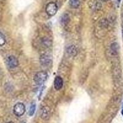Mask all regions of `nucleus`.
Masks as SVG:
<instances>
[{"mask_svg": "<svg viewBox=\"0 0 123 123\" xmlns=\"http://www.w3.org/2000/svg\"><path fill=\"white\" fill-rule=\"evenodd\" d=\"M48 78V73L45 71H39L34 76V81L38 85H42Z\"/></svg>", "mask_w": 123, "mask_h": 123, "instance_id": "f257e3e1", "label": "nucleus"}, {"mask_svg": "<svg viewBox=\"0 0 123 123\" xmlns=\"http://www.w3.org/2000/svg\"><path fill=\"white\" fill-rule=\"evenodd\" d=\"M13 112L14 115L17 116H21L25 113V106L21 102H18L15 104L13 108Z\"/></svg>", "mask_w": 123, "mask_h": 123, "instance_id": "f03ea898", "label": "nucleus"}, {"mask_svg": "<svg viewBox=\"0 0 123 123\" xmlns=\"http://www.w3.org/2000/svg\"><path fill=\"white\" fill-rule=\"evenodd\" d=\"M58 10L57 5L54 2H50L46 5V12L49 16H54L55 15Z\"/></svg>", "mask_w": 123, "mask_h": 123, "instance_id": "7ed1b4c3", "label": "nucleus"}, {"mask_svg": "<svg viewBox=\"0 0 123 123\" xmlns=\"http://www.w3.org/2000/svg\"><path fill=\"white\" fill-rule=\"evenodd\" d=\"M6 62H7V64L9 67L11 68H16L18 65V59L13 55L9 56L7 59V60H6Z\"/></svg>", "mask_w": 123, "mask_h": 123, "instance_id": "20e7f679", "label": "nucleus"}, {"mask_svg": "<svg viewBox=\"0 0 123 123\" xmlns=\"http://www.w3.org/2000/svg\"><path fill=\"white\" fill-rule=\"evenodd\" d=\"M52 59L50 56L48 55H43L40 57V63L41 65L44 67H48L50 66L52 63Z\"/></svg>", "mask_w": 123, "mask_h": 123, "instance_id": "39448f33", "label": "nucleus"}, {"mask_svg": "<svg viewBox=\"0 0 123 123\" xmlns=\"http://www.w3.org/2000/svg\"><path fill=\"white\" fill-rule=\"evenodd\" d=\"M63 85V79L61 77L57 76H56L54 79V86L55 90L59 91L62 88Z\"/></svg>", "mask_w": 123, "mask_h": 123, "instance_id": "423d86ee", "label": "nucleus"}, {"mask_svg": "<svg viewBox=\"0 0 123 123\" xmlns=\"http://www.w3.org/2000/svg\"><path fill=\"white\" fill-rule=\"evenodd\" d=\"M50 116V109L48 106H44L41 111V117L44 120L48 119Z\"/></svg>", "mask_w": 123, "mask_h": 123, "instance_id": "0eeeda50", "label": "nucleus"}, {"mask_svg": "<svg viewBox=\"0 0 123 123\" xmlns=\"http://www.w3.org/2000/svg\"><path fill=\"white\" fill-rule=\"evenodd\" d=\"M70 21V16L67 14H63L60 18V22L63 25H67Z\"/></svg>", "mask_w": 123, "mask_h": 123, "instance_id": "6e6552de", "label": "nucleus"}, {"mask_svg": "<svg viewBox=\"0 0 123 123\" xmlns=\"http://www.w3.org/2000/svg\"><path fill=\"white\" fill-rule=\"evenodd\" d=\"M69 5L71 8H78L80 5V0H69Z\"/></svg>", "mask_w": 123, "mask_h": 123, "instance_id": "1a4fd4ad", "label": "nucleus"}, {"mask_svg": "<svg viewBox=\"0 0 123 123\" xmlns=\"http://www.w3.org/2000/svg\"><path fill=\"white\" fill-rule=\"evenodd\" d=\"M68 52L70 55H76V54L78 53V50H77L76 46H69L68 48Z\"/></svg>", "mask_w": 123, "mask_h": 123, "instance_id": "9d476101", "label": "nucleus"}, {"mask_svg": "<svg viewBox=\"0 0 123 123\" xmlns=\"http://www.w3.org/2000/svg\"><path fill=\"white\" fill-rule=\"evenodd\" d=\"M35 111H36V104L35 103H32L30 107L29 112H28V115L29 116H32L35 113Z\"/></svg>", "mask_w": 123, "mask_h": 123, "instance_id": "9b49d317", "label": "nucleus"}, {"mask_svg": "<svg viewBox=\"0 0 123 123\" xmlns=\"http://www.w3.org/2000/svg\"><path fill=\"white\" fill-rule=\"evenodd\" d=\"M118 48H119V46L117 45V43L112 44L111 46V49L112 52H113V54H116L117 53Z\"/></svg>", "mask_w": 123, "mask_h": 123, "instance_id": "f8f14e48", "label": "nucleus"}, {"mask_svg": "<svg viewBox=\"0 0 123 123\" xmlns=\"http://www.w3.org/2000/svg\"><path fill=\"white\" fill-rule=\"evenodd\" d=\"M6 42V39L5 38V36L1 32H0V46H4Z\"/></svg>", "mask_w": 123, "mask_h": 123, "instance_id": "ddd939ff", "label": "nucleus"}, {"mask_svg": "<svg viewBox=\"0 0 123 123\" xmlns=\"http://www.w3.org/2000/svg\"><path fill=\"white\" fill-rule=\"evenodd\" d=\"M101 1H104V2H105V1H108V0H101Z\"/></svg>", "mask_w": 123, "mask_h": 123, "instance_id": "4468645a", "label": "nucleus"}, {"mask_svg": "<svg viewBox=\"0 0 123 123\" xmlns=\"http://www.w3.org/2000/svg\"><path fill=\"white\" fill-rule=\"evenodd\" d=\"M121 114H122V115L123 116V110H122V111H121Z\"/></svg>", "mask_w": 123, "mask_h": 123, "instance_id": "2eb2a0df", "label": "nucleus"}, {"mask_svg": "<svg viewBox=\"0 0 123 123\" xmlns=\"http://www.w3.org/2000/svg\"><path fill=\"white\" fill-rule=\"evenodd\" d=\"M122 34H123V29H122Z\"/></svg>", "mask_w": 123, "mask_h": 123, "instance_id": "dca6fc26", "label": "nucleus"}, {"mask_svg": "<svg viewBox=\"0 0 123 123\" xmlns=\"http://www.w3.org/2000/svg\"><path fill=\"white\" fill-rule=\"evenodd\" d=\"M13 123V122H9V123Z\"/></svg>", "mask_w": 123, "mask_h": 123, "instance_id": "f3484780", "label": "nucleus"}, {"mask_svg": "<svg viewBox=\"0 0 123 123\" xmlns=\"http://www.w3.org/2000/svg\"></svg>", "mask_w": 123, "mask_h": 123, "instance_id": "a211bd4d", "label": "nucleus"}]
</instances>
